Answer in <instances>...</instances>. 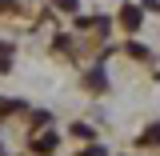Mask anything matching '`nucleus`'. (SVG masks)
I'll use <instances>...</instances> for the list:
<instances>
[{
    "instance_id": "2",
    "label": "nucleus",
    "mask_w": 160,
    "mask_h": 156,
    "mask_svg": "<svg viewBox=\"0 0 160 156\" xmlns=\"http://www.w3.org/2000/svg\"><path fill=\"white\" fill-rule=\"evenodd\" d=\"M140 144H160V124H152V128L140 136Z\"/></svg>"
},
{
    "instance_id": "1",
    "label": "nucleus",
    "mask_w": 160,
    "mask_h": 156,
    "mask_svg": "<svg viewBox=\"0 0 160 156\" xmlns=\"http://www.w3.org/2000/svg\"><path fill=\"white\" fill-rule=\"evenodd\" d=\"M32 148H36V152H52V148H56V136H52V132H44V136L32 140Z\"/></svg>"
},
{
    "instance_id": "3",
    "label": "nucleus",
    "mask_w": 160,
    "mask_h": 156,
    "mask_svg": "<svg viewBox=\"0 0 160 156\" xmlns=\"http://www.w3.org/2000/svg\"><path fill=\"white\" fill-rule=\"evenodd\" d=\"M136 24H140V12H136V8H128V12H124V28H128V32H132V28H136Z\"/></svg>"
},
{
    "instance_id": "7",
    "label": "nucleus",
    "mask_w": 160,
    "mask_h": 156,
    "mask_svg": "<svg viewBox=\"0 0 160 156\" xmlns=\"http://www.w3.org/2000/svg\"><path fill=\"white\" fill-rule=\"evenodd\" d=\"M84 156H104V148H88V152H84Z\"/></svg>"
},
{
    "instance_id": "6",
    "label": "nucleus",
    "mask_w": 160,
    "mask_h": 156,
    "mask_svg": "<svg viewBox=\"0 0 160 156\" xmlns=\"http://www.w3.org/2000/svg\"><path fill=\"white\" fill-rule=\"evenodd\" d=\"M8 8H16V0H0V12H8Z\"/></svg>"
},
{
    "instance_id": "5",
    "label": "nucleus",
    "mask_w": 160,
    "mask_h": 156,
    "mask_svg": "<svg viewBox=\"0 0 160 156\" xmlns=\"http://www.w3.org/2000/svg\"><path fill=\"white\" fill-rule=\"evenodd\" d=\"M12 108H20V100H4V96H0V116H4V112H12Z\"/></svg>"
},
{
    "instance_id": "4",
    "label": "nucleus",
    "mask_w": 160,
    "mask_h": 156,
    "mask_svg": "<svg viewBox=\"0 0 160 156\" xmlns=\"http://www.w3.org/2000/svg\"><path fill=\"white\" fill-rule=\"evenodd\" d=\"M72 136H80V140H92V128H88V124H72Z\"/></svg>"
}]
</instances>
